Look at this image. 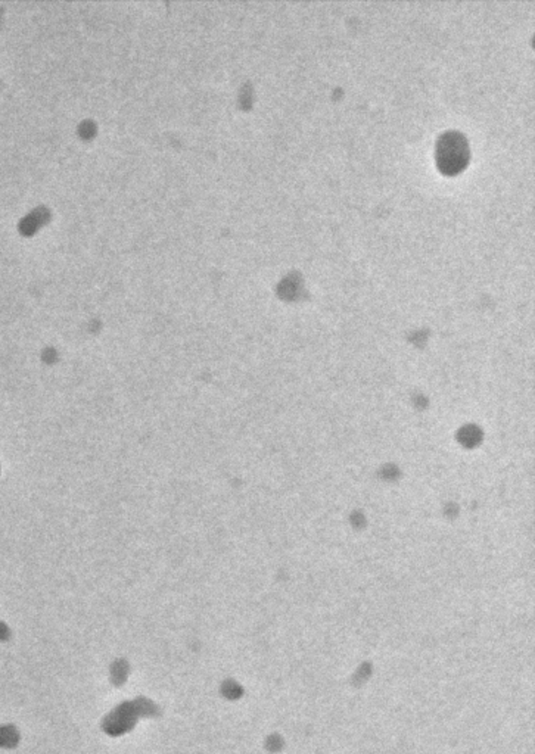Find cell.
<instances>
[{"label":"cell","mask_w":535,"mask_h":754,"mask_svg":"<svg viewBox=\"0 0 535 754\" xmlns=\"http://www.w3.org/2000/svg\"><path fill=\"white\" fill-rule=\"evenodd\" d=\"M437 166L447 175L459 174L465 170L469 158V143L466 137L459 132H447L439 136L437 141Z\"/></svg>","instance_id":"cell-1"}]
</instances>
